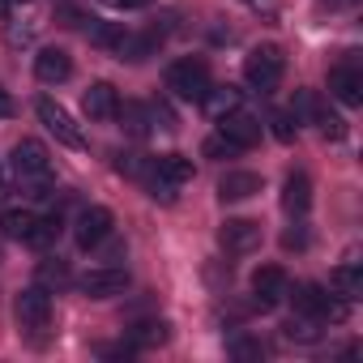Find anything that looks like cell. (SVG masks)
Returning <instances> with one entry per match:
<instances>
[{
  "mask_svg": "<svg viewBox=\"0 0 363 363\" xmlns=\"http://www.w3.org/2000/svg\"><path fill=\"white\" fill-rule=\"evenodd\" d=\"M210 65L206 60H175L171 69H167V90H175L179 99H189V103H201L206 94H210Z\"/></svg>",
  "mask_w": 363,
  "mask_h": 363,
  "instance_id": "obj_1",
  "label": "cell"
},
{
  "mask_svg": "<svg viewBox=\"0 0 363 363\" xmlns=\"http://www.w3.org/2000/svg\"><path fill=\"white\" fill-rule=\"evenodd\" d=\"M282 69H286V56H282V48H274V43L252 48L248 60H244V77H248V86H257L261 94H269V90L282 82Z\"/></svg>",
  "mask_w": 363,
  "mask_h": 363,
  "instance_id": "obj_2",
  "label": "cell"
},
{
  "mask_svg": "<svg viewBox=\"0 0 363 363\" xmlns=\"http://www.w3.org/2000/svg\"><path fill=\"white\" fill-rule=\"evenodd\" d=\"M35 116L48 124V133H52L60 145H69V150H86V137H82V128L73 124V116H69L60 103H52V99H39V103H35Z\"/></svg>",
  "mask_w": 363,
  "mask_h": 363,
  "instance_id": "obj_3",
  "label": "cell"
},
{
  "mask_svg": "<svg viewBox=\"0 0 363 363\" xmlns=\"http://www.w3.org/2000/svg\"><path fill=\"white\" fill-rule=\"evenodd\" d=\"M286 295H291V291H286ZM291 299H295V312H303V316H312V320H342V316H346V308L333 303L329 291L316 286V282H299Z\"/></svg>",
  "mask_w": 363,
  "mask_h": 363,
  "instance_id": "obj_4",
  "label": "cell"
},
{
  "mask_svg": "<svg viewBox=\"0 0 363 363\" xmlns=\"http://www.w3.org/2000/svg\"><path fill=\"white\" fill-rule=\"evenodd\" d=\"M13 316L22 329H43L52 320V295L43 286H26L18 299H13Z\"/></svg>",
  "mask_w": 363,
  "mask_h": 363,
  "instance_id": "obj_5",
  "label": "cell"
},
{
  "mask_svg": "<svg viewBox=\"0 0 363 363\" xmlns=\"http://www.w3.org/2000/svg\"><path fill=\"white\" fill-rule=\"evenodd\" d=\"M218 244L231 257H244V252H252L261 244V223H252V218H227L223 231H218Z\"/></svg>",
  "mask_w": 363,
  "mask_h": 363,
  "instance_id": "obj_6",
  "label": "cell"
},
{
  "mask_svg": "<svg viewBox=\"0 0 363 363\" xmlns=\"http://www.w3.org/2000/svg\"><path fill=\"white\" fill-rule=\"evenodd\" d=\"M77 286H82V295H90V299H111V295H120V291L128 286V274H124L120 265H99V269H90Z\"/></svg>",
  "mask_w": 363,
  "mask_h": 363,
  "instance_id": "obj_7",
  "label": "cell"
},
{
  "mask_svg": "<svg viewBox=\"0 0 363 363\" xmlns=\"http://www.w3.org/2000/svg\"><path fill=\"white\" fill-rule=\"evenodd\" d=\"M286 291H291V282H286V274H282L278 265H261V269L252 274V295H257V308H278V303L286 299Z\"/></svg>",
  "mask_w": 363,
  "mask_h": 363,
  "instance_id": "obj_8",
  "label": "cell"
},
{
  "mask_svg": "<svg viewBox=\"0 0 363 363\" xmlns=\"http://www.w3.org/2000/svg\"><path fill=\"white\" fill-rule=\"evenodd\" d=\"M13 171L22 175V179H39V175H48L52 171V158H48V145L43 141H18L13 145Z\"/></svg>",
  "mask_w": 363,
  "mask_h": 363,
  "instance_id": "obj_9",
  "label": "cell"
},
{
  "mask_svg": "<svg viewBox=\"0 0 363 363\" xmlns=\"http://www.w3.org/2000/svg\"><path fill=\"white\" fill-rule=\"evenodd\" d=\"M111 235V210H103V206H90V210H82L77 214V248H99L103 240Z\"/></svg>",
  "mask_w": 363,
  "mask_h": 363,
  "instance_id": "obj_10",
  "label": "cell"
},
{
  "mask_svg": "<svg viewBox=\"0 0 363 363\" xmlns=\"http://www.w3.org/2000/svg\"><path fill=\"white\" fill-rule=\"evenodd\" d=\"M218 133H223L231 145L248 150V145H257V141H261V120H252V116H244V111L235 107V111L218 116Z\"/></svg>",
  "mask_w": 363,
  "mask_h": 363,
  "instance_id": "obj_11",
  "label": "cell"
},
{
  "mask_svg": "<svg viewBox=\"0 0 363 363\" xmlns=\"http://www.w3.org/2000/svg\"><path fill=\"white\" fill-rule=\"evenodd\" d=\"M69 73H73V56L65 48H43L35 56V77L43 86H60V82H69Z\"/></svg>",
  "mask_w": 363,
  "mask_h": 363,
  "instance_id": "obj_12",
  "label": "cell"
},
{
  "mask_svg": "<svg viewBox=\"0 0 363 363\" xmlns=\"http://www.w3.org/2000/svg\"><path fill=\"white\" fill-rule=\"evenodd\" d=\"M329 94H333L337 103H346V107H359V103H363V73H359L354 65H337V69L329 73Z\"/></svg>",
  "mask_w": 363,
  "mask_h": 363,
  "instance_id": "obj_13",
  "label": "cell"
},
{
  "mask_svg": "<svg viewBox=\"0 0 363 363\" xmlns=\"http://www.w3.org/2000/svg\"><path fill=\"white\" fill-rule=\"evenodd\" d=\"M257 193H261V175L257 171H227L218 179V197L223 201H248Z\"/></svg>",
  "mask_w": 363,
  "mask_h": 363,
  "instance_id": "obj_14",
  "label": "cell"
},
{
  "mask_svg": "<svg viewBox=\"0 0 363 363\" xmlns=\"http://www.w3.org/2000/svg\"><path fill=\"white\" fill-rule=\"evenodd\" d=\"M82 107H86V116H90V120H111V116H116V107H120L116 86H111V82H94V86L86 90Z\"/></svg>",
  "mask_w": 363,
  "mask_h": 363,
  "instance_id": "obj_15",
  "label": "cell"
},
{
  "mask_svg": "<svg viewBox=\"0 0 363 363\" xmlns=\"http://www.w3.org/2000/svg\"><path fill=\"white\" fill-rule=\"evenodd\" d=\"M282 206H286L291 214H308V206H312V179H308L303 171H291V175H286V184H282Z\"/></svg>",
  "mask_w": 363,
  "mask_h": 363,
  "instance_id": "obj_16",
  "label": "cell"
},
{
  "mask_svg": "<svg viewBox=\"0 0 363 363\" xmlns=\"http://www.w3.org/2000/svg\"><path fill=\"white\" fill-rule=\"evenodd\" d=\"M154 175L167 179L171 189H179V184H189L197 171H193V158H184V154H162V158L154 162Z\"/></svg>",
  "mask_w": 363,
  "mask_h": 363,
  "instance_id": "obj_17",
  "label": "cell"
},
{
  "mask_svg": "<svg viewBox=\"0 0 363 363\" xmlns=\"http://www.w3.org/2000/svg\"><path fill=\"white\" fill-rule=\"evenodd\" d=\"M158 43H162V35L158 30H150V35H124V43H120V60H145V56H154L158 52Z\"/></svg>",
  "mask_w": 363,
  "mask_h": 363,
  "instance_id": "obj_18",
  "label": "cell"
},
{
  "mask_svg": "<svg viewBox=\"0 0 363 363\" xmlns=\"http://www.w3.org/2000/svg\"><path fill=\"white\" fill-rule=\"evenodd\" d=\"M291 111H295V120H308V124H320V120L329 116V107H325V99H320L316 90H299Z\"/></svg>",
  "mask_w": 363,
  "mask_h": 363,
  "instance_id": "obj_19",
  "label": "cell"
},
{
  "mask_svg": "<svg viewBox=\"0 0 363 363\" xmlns=\"http://www.w3.org/2000/svg\"><path fill=\"white\" fill-rule=\"evenodd\" d=\"M128 337H133V346H162L171 337V325L167 320H141L128 329Z\"/></svg>",
  "mask_w": 363,
  "mask_h": 363,
  "instance_id": "obj_20",
  "label": "cell"
},
{
  "mask_svg": "<svg viewBox=\"0 0 363 363\" xmlns=\"http://www.w3.org/2000/svg\"><path fill=\"white\" fill-rule=\"evenodd\" d=\"M329 282L342 291V299H359L363 295V278H359V269H354V261H346V265H337L333 274H329Z\"/></svg>",
  "mask_w": 363,
  "mask_h": 363,
  "instance_id": "obj_21",
  "label": "cell"
},
{
  "mask_svg": "<svg viewBox=\"0 0 363 363\" xmlns=\"http://www.w3.org/2000/svg\"><path fill=\"white\" fill-rule=\"evenodd\" d=\"M56 235H60V218H35L22 244H30V248H52Z\"/></svg>",
  "mask_w": 363,
  "mask_h": 363,
  "instance_id": "obj_22",
  "label": "cell"
},
{
  "mask_svg": "<svg viewBox=\"0 0 363 363\" xmlns=\"http://www.w3.org/2000/svg\"><path fill=\"white\" fill-rule=\"evenodd\" d=\"M201 103H206L214 116H227V111L240 107V90H235V86H210V94H206Z\"/></svg>",
  "mask_w": 363,
  "mask_h": 363,
  "instance_id": "obj_23",
  "label": "cell"
},
{
  "mask_svg": "<svg viewBox=\"0 0 363 363\" xmlns=\"http://www.w3.org/2000/svg\"><path fill=\"white\" fill-rule=\"evenodd\" d=\"M116 116L124 120V128H128L133 137H145V133H150V111H145L141 103H120Z\"/></svg>",
  "mask_w": 363,
  "mask_h": 363,
  "instance_id": "obj_24",
  "label": "cell"
},
{
  "mask_svg": "<svg viewBox=\"0 0 363 363\" xmlns=\"http://www.w3.org/2000/svg\"><path fill=\"white\" fill-rule=\"evenodd\" d=\"M124 26H111V22H99V26H90V43L94 48H103V52H120V43H124Z\"/></svg>",
  "mask_w": 363,
  "mask_h": 363,
  "instance_id": "obj_25",
  "label": "cell"
},
{
  "mask_svg": "<svg viewBox=\"0 0 363 363\" xmlns=\"http://www.w3.org/2000/svg\"><path fill=\"white\" fill-rule=\"evenodd\" d=\"M316 325H320V320H312V316H303V312H299L295 320H286V325H282V333H286L291 342H316V337H320V329H316Z\"/></svg>",
  "mask_w": 363,
  "mask_h": 363,
  "instance_id": "obj_26",
  "label": "cell"
},
{
  "mask_svg": "<svg viewBox=\"0 0 363 363\" xmlns=\"http://www.w3.org/2000/svg\"><path fill=\"white\" fill-rule=\"evenodd\" d=\"M30 223H35V214H30V210H9L5 218H0V227H5V235H9V240H26Z\"/></svg>",
  "mask_w": 363,
  "mask_h": 363,
  "instance_id": "obj_27",
  "label": "cell"
},
{
  "mask_svg": "<svg viewBox=\"0 0 363 363\" xmlns=\"http://www.w3.org/2000/svg\"><path fill=\"white\" fill-rule=\"evenodd\" d=\"M269 124H274V137H278L282 145H291V141H295V133H299L295 111H274V116H269Z\"/></svg>",
  "mask_w": 363,
  "mask_h": 363,
  "instance_id": "obj_28",
  "label": "cell"
},
{
  "mask_svg": "<svg viewBox=\"0 0 363 363\" xmlns=\"http://www.w3.org/2000/svg\"><path fill=\"white\" fill-rule=\"evenodd\" d=\"M65 282H69L65 261H43L39 265V286H65Z\"/></svg>",
  "mask_w": 363,
  "mask_h": 363,
  "instance_id": "obj_29",
  "label": "cell"
},
{
  "mask_svg": "<svg viewBox=\"0 0 363 363\" xmlns=\"http://www.w3.org/2000/svg\"><path fill=\"white\" fill-rule=\"evenodd\" d=\"M201 154H206V158H231V154H240V145H231V141L218 133V137H210V141L201 145Z\"/></svg>",
  "mask_w": 363,
  "mask_h": 363,
  "instance_id": "obj_30",
  "label": "cell"
},
{
  "mask_svg": "<svg viewBox=\"0 0 363 363\" xmlns=\"http://www.w3.org/2000/svg\"><path fill=\"white\" fill-rule=\"evenodd\" d=\"M231 354H235V359H261L265 350H261V342H252V337H235V342H231Z\"/></svg>",
  "mask_w": 363,
  "mask_h": 363,
  "instance_id": "obj_31",
  "label": "cell"
},
{
  "mask_svg": "<svg viewBox=\"0 0 363 363\" xmlns=\"http://www.w3.org/2000/svg\"><path fill=\"white\" fill-rule=\"evenodd\" d=\"M316 128H320V133H325L329 141H342V137H346V124H342V120H337L333 111H329V116H325V120H320Z\"/></svg>",
  "mask_w": 363,
  "mask_h": 363,
  "instance_id": "obj_32",
  "label": "cell"
},
{
  "mask_svg": "<svg viewBox=\"0 0 363 363\" xmlns=\"http://www.w3.org/2000/svg\"><path fill=\"white\" fill-rule=\"evenodd\" d=\"M111 9H145V5H154V0H107Z\"/></svg>",
  "mask_w": 363,
  "mask_h": 363,
  "instance_id": "obj_33",
  "label": "cell"
},
{
  "mask_svg": "<svg viewBox=\"0 0 363 363\" xmlns=\"http://www.w3.org/2000/svg\"><path fill=\"white\" fill-rule=\"evenodd\" d=\"M282 244H286V248H303V244H308V235H303V231H286V235H282Z\"/></svg>",
  "mask_w": 363,
  "mask_h": 363,
  "instance_id": "obj_34",
  "label": "cell"
},
{
  "mask_svg": "<svg viewBox=\"0 0 363 363\" xmlns=\"http://www.w3.org/2000/svg\"><path fill=\"white\" fill-rule=\"evenodd\" d=\"M9 116H13V99L0 90V120H9Z\"/></svg>",
  "mask_w": 363,
  "mask_h": 363,
  "instance_id": "obj_35",
  "label": "cell"
},
{
  "mask_svg": "<svg viewBox=\"0 0 363 363\" xmlns=\"http://www.w3.org/2000/svg\"><path fill=\"white\" fill-rule=\"evenodd\" d=\"M9 5H13V0H0V18H9Z\"/></svg>",
  "mask_w": 363,
  "mask_h": 363,
  "instance_id": "obj_36",
  "label": "cell"
}]
</instances>
